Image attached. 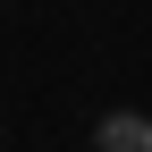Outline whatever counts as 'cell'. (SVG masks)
I'll return each instance as SVG.
<instances>
[{"mask_svg": "<svg viewBox=\"0 0 152 152\" xmlns=\"http://www.w3.org/2000/svg\"><path fill=\"white\" fill-rule=\"evenodd\" d=\"M102 152H144V118H102Z\"/></svg>", "mask_w": 152, "mask_h": 152, "instance_id": "cell-1", "label": "cell"}, {"mask_svg": "<svg viewBox=\"0 0 152 152\" xmlns=\"http://www.w3.org/2000/svg\"><path fill=\"white\" fill-rule=\"evenodd\" d=\"M144 152H152V118H144Z\"/></svg>", "mask_w": 152, "mask_h": 152, "instance_id": "cell-2", "label": "cell"}]
</instances>
